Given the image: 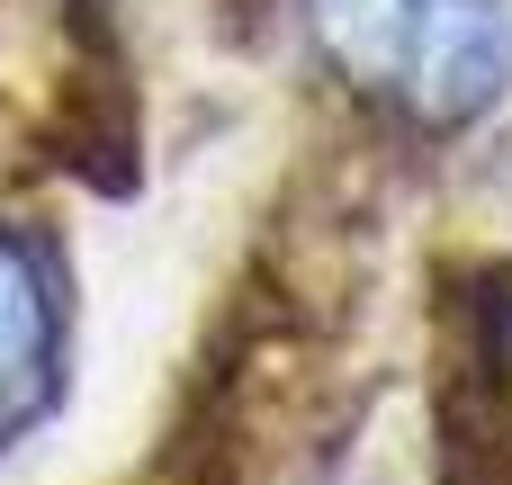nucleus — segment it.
<instances>
[{"mask_svg":"<svg viewBox=\"0 0 512 485\" xmlns=\"http://www.w3.org/2000/svg\"><path fill=\"white\" fill-rule=\"evenodd\" d=\"M512 81V18L504 0H423V36H414V72L405 99L423 126H468L504 99Z\"/></svg>","mask_w":512,"mask_h":485,"instance_id":"nucleus-1","label":"nucleus"},{"mask_svg":"<svg viewBox=\"0 0 512 485\" xmlns=\"http://www.w3.org/2000/svg\"><path fill=\"white\" fill-rule=\"evenodd\" d=\"M54 396V288H45V261L0 234V450L45 414Z\"/></svg>","mask_w":512,"mask_h":485,"instance_id":"nucleus-2","label":"nucleus"},{"mask_svg":"<svg viewBox=\"0 0 512 485\" xmlns=\"http://www.w3.org/2000/svg\"><path fill=\"white\" fill-rule=\"evenodd\" d=\"M306 18H315V45L360 90H405L414 36H423V0H306Z\"/></svg>","mask_w":512,"mask_h":485,"instance_id":"nucleus-3","label":"nucleus"},{"mask_svg":"<svg viewBox=\"0 0 512 485\" xmlns=\"http://www.w3.org/2000/svg\"><path fill=\"white\" fill-rule=\"evenodd\" d=\"M468 333H477V369H495V378L512 387V261H486V270H477Z\"/></svg>","mask_w":512,"mask_h":485,"instance_id":"nucleus-4","label":"nucleus"}]
</instances>
